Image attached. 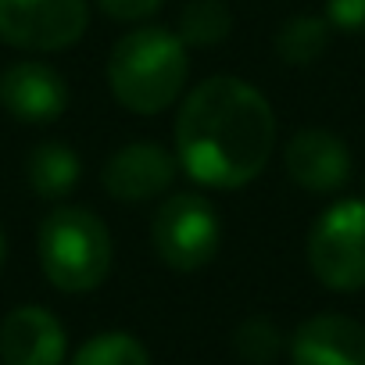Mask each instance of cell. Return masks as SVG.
<instances>
[{"mask_svg": "<svg viewBox=\"0 0 365 365\" xmlns=\"http://www.w3.org/2000/svg\"><path fill=\"white\" fill-rule=\"evenodd\" d=\"M276 150V111L269 97L237 79L197 83L175 115V161L208 190H240L265 172Z\"/></svg>", "mask_w": 365, "mask_h": 365, "instance_id": "obj_1", "label": "cell"}, {"mask_svg": "<svg viewBox=\"0 0 365 365\" xmlns=\"http://www.w3.org/2000/svg\"><path fill=\"white\" fill-rule=\"evenodd\" d=\"M187 43L165 26H136L108 54L111 97L133 115H158L172 108L187 86Z\"/></svg>", "mask_w": 365, "mask_h": 365, "instance_id": "obj_2", "label": "cell"}, {"mask_svg": "<svg viewBox=\"0 0 365 365\" xmlns=\"http://www.w3.org/2000/svg\"><path fill=\"white\" fill-rule=\"evenodd\" d=\"M40 269L61 294L97 290L115 262L111 233L104 219L83 205H58L47 212L36 233Z\"/></svg>", "mask_w": 365, "mask_h": 365, "instance_id": "obj_3", "label": "cell"}, {"mask_svg": "<svg viewBox=\"0 0 365 365\" xmlns=\"http://www.w3.org/2000/svg\"><path fill=\"white\" fill-rule=\"evenodd\" d=\"M308 269L336 294L365 290V201L347 197L329 205L308 233Z\"/></svg>", "mask_w": 365, "mask_h": 365, "instance_id": "obj_4", "label": "cell"}, {"mask_svg": "<svg viewBox=\"0 0 365 365\" xmlns=\"http://www.w3.org/2000/svg\"><path fill=\"white\" fill-rule=\"evenodd\" d=\"M150 244L158 258L175 272H197L205 269L222 247V219L219 208L194 190L172 194L158 205Z\"/></svg>", "mask_w": 365, "mask_h": 365, "instance_id": "obj_5", "label": "cell"}, {"mask_svg": "<svg viewBox=\"0 0 365 365\" xmlns=\"http://www.w3.org/2000/svg\"><path fill=\"white\" fill-rule=\"evenodd\" d=\"M86 0H0V43L26 54H58L86 36Z\"/></svg>", "mask_w": 365, "mask_h": 365, "instance_id": "obj_6", "label": "cell"}, {"mask_svg": "<svg viewBox=\"0 0 365 365\" xmlns=\"http://www.w3.org/2000/svg\"><path fill=\"white\" fill-rule=\"evenodd\" d=\"M175 172H179V161L172 150L150 140H133L104 161L101 182L108 197H115L118 205H143V201L161 197L172 187Z\"/></svg>", "mask_w": 365, "mask_h": 365, "instance_id": "obj_7", "label": "cell"}, {"mask_svg": "<svg viewBox=\"0 0 365 365\" xmlns=\"http://www.w3.org/2000/svg\"><path fill=\"white\" fill-rule=\"evenodd\" d=\"M0 108L29 125L58 122L68 111V83L47 61H15L0 72Z\"/></svg>", "mask_w": 365, "mask_h": 365, "instance_id": "obj_8", "label": "cell"}, {"mask_svg": "<svg viewBox=\"0 0 365 365\" xmlns=\"http://www.w3.org/2000/svg\"><path fill=\"white\" fill-rule=\"evenodd\" d=\"M287 175L308 194H336L351 179V150L329 129H297L283 147Z\"/></svg>", "mask_w": 365, "mask_h": 365, "instance_id": "obj_9", "label": "cell"}, {"mask_svg": "<svg viewBox=\"0 0 365 365\" xmlns=\"http://www.w3.org/2000/svg\"><path fill=\"white\" fill-rule=\"evenodd\" d=\"M68 336L43 304H19L0 322V365H61Z\"/></svg>", "mask_w": 365, "mask_h": 365, "instance_id": "obj_10", "label": "cell"}, {"mask_svg": "<svg viewBox=\"0 0 365 365\" xmlns=\"http://www.w3.org/2000/svg\"><path fill=\"white\" fill-rule=\"evenodd\" d=\"M294 365H365V326L340 312L312 315L290 336Z\"/></svg>", "mask_w": 365, "mask_h": 365, "instance_id": "obj_11", "label": "cell"}, {"mask_svg": "<svg viewBox=\"0 0 365 365\" xmlns=\"http://www.w3.org/2000/svg\"><path fill=\"white\" fill-rule=\"evenodd\" d=\"M26 179H29V187H33L36 197L61 201V197H68L76 190V182L83 179V161H79V154L68 143L47 140V143H36L29 150Z\"/></svg>", "mask_w": 365, "mask_h": 365, "instance_id": "obj_12", "label": "cell"}, {"mask_svg": "<svg viewBox=\"0 0 365 365\" xmlns=\"http://www.w3.org/2000/svg\"><path fill=\"white\" fill-rule=\"evenodd\" d=\"M329 33L333 26L326 22V15H290L279 29H276V58L301 68V65H315L326 47H329Z\"/></svg>", "mask_w": 365, "mask_h": 365, "instance_id": "obj_13", "label": "cell"}, {"mask_svg": "<svg viewBox=\"0 0 365 365\" xmlns=\"http://www.w3.org/2000/svg\"><path fill=\"white\" fill-rule=\"evenodd\" d=\"M233 11L226 0H190L179 15V36L187 47H215L230 36Z\"/></svg>", "mask_w": 365, "mask_h": 365, "instance_id": "obj_14", "label": "cell"}, {"mask_svg": "<svg viewBox=\"0 0 365 365\" xmlns=\"http://www.w3.org/2000/svg\"><path fill=\"white\" fill-rule=\"evenodd\" d=\"M72 365H150V354L133 333L111 329V333L90 336L72 354Z\"/></svg>", "mask_w": 365, "mask_h": 365, "instance_id": "obj_15", "label": "cell"}, {"mask_svg": "<svg viewBox=\"0 0 365 365\" xmlns=\"http://www.w3.org/2000/svg\"><path fill=\"white\" fill-rule=\"evenodd\" d=\"M233 347H237V354H240L244 361H251V365H272L276 354L283 351V333L276 329L272 319L251 315V319H244V322L237 326Z\"/></svg>", "mask_w": 365, "mask_h": 365, "instance_id": "obj_16", "label": "cell"}, {"mask_svg": "<svg viewBox=\"0 0 365 365\" xmlns=\"http://www.w3.org/2000/svg\"><path fill=\"white\" fill-rule=\"evenodd\" d=\"M326 22L336 33H365V0H326Z\"/></svg>", "mask_w": 365, "mask_h": 365, "instance_id": "obj_17", "label": "cell"}, {"mask_svg": "<svg viewBox=\"0 0 365 365\" xmlns=\"http://www.w3.org/2000/svg\"><path fill=\"white\" fill-rule=\"evenodd\" d=\"M165 0H97V8L115 22H147L161 11Z\"/></svg>", "mask_w": 365, "mask_h": 365, "instance_id": "obj_18", "label": "cell"}, {"mask_svg": "<svg viewBox=\"0 0 365 365\" xmlns=\"http://www.w3.org/2000/svg\"><path fill=\"white\" fill-rule=\"evenodd\" d=\"M4 262H8V237L0 230V269H4Z\"/></svg>", "mask_w": 365, "mask_h": 365, "instance_id": "obj_19", "label": "cell"}]
</instances>
